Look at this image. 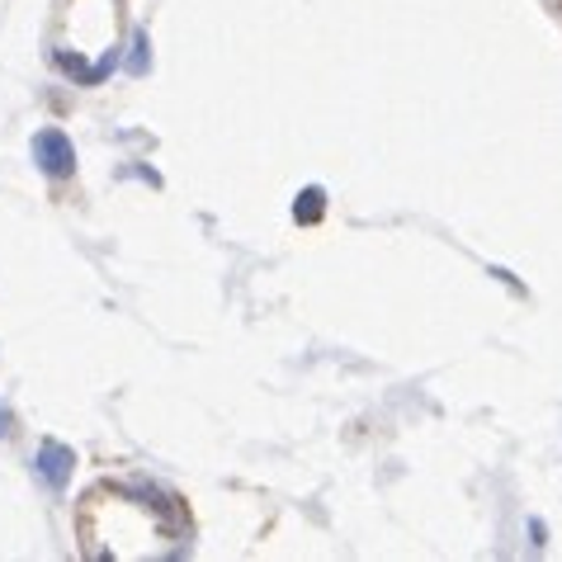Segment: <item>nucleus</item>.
I'll return each mask as SVG.
<instances>
[{
    "label": "nucleus",
    "instance_id": "39448f33",
    "mask_svg": "<svg viewBox=\"0 0 562 562\" xmlns=\"http://www.w3.org/2000/svg\"><path fill=\"white\" fill-rule=\"evenodd\" d=\"M10 430H14V416H10L5 402H0V440H10Z\"/></svg>",
    "mask_w": 562,
    "mask_h": 562
},
{
    "label": "nucleus",
    "instance_id": "f257e3e1",
    "mask_svg": "<svg viewBox=\"0 0 562 562\" xmlns=\"http://www.w3.org/2000/svg\"><path fill=\"white\" fill-rule=\"evenodd\" d=\"M29 156H34V166L48 180H71L76 176V147L61 128H38L34 143H29Z\"/></svg>",
    "mask_w": 562,
    "mask_h": 562
},
{
    "label": "nucleus",
    "instance_id": "f03ea898",
    "mask_svg": "<svg viewBox=\"0 0 562 562\" xmlns=\"http://www.w3.org/2000/svg\"><path fill=\"white\" fill-rule=\"evenodd\" d=\"M71 468H76V449L61 445V440H43L38 454H34V473L48 482V492H67L71 487Z\"/></svg>",
    "mask_w": 562,
    "mask_h": 562
},
{
    "label": "nucleus",
    "instance_id": "7ed1b4c3",
    "mask_svg": "<svg viewBox=\"0 0 562 562\" xmlns=\"http://www.w3.org/2000/svg\"><path fill=\"white\" fill-rule=\"evenodd\" d=\"M322 209H326V194L317 190V184H312V190L299 194V204H293V217H299V223H317Z\"/></svg>",
    "mask_w": 562,
    "mask_h": 562
},
{
    "label": "nucleus",
    "instance_id": "20e7f679",
    "mask_svg": "<svg viewBox=\"0 0 562 562\" xmlns=\"http://www.w3.org/2000/svg\"><path fill=\"white\" fill-rule=\"evenodd\" d=\"M133 48H137V53H133V61H128V71H133V76H143V71H147V61H151V53H143V48H151L147 34H137Z\"/></svg>",
    "mask_w": 562,
    "mask_h": 562
}]
</instances>
